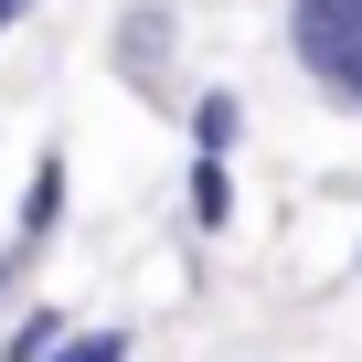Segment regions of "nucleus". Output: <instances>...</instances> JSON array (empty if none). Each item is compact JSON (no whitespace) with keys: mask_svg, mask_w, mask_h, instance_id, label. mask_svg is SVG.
Returning a JSON list of instances; mask_svg holds the SVG:
<instances>
[{"mask_svg":"<svg viewBox=\"0 0 362 362\" xmlns=\"http://www.w3.org/2000/svg\"><path fill=\"white\" fill-rule=\"evenodd\" d=\"M64 330H75V309L33 298V309H11V330H0V362H54V351H64Z\"/></svg>","mask_w":362,"mask_h":362,"instance_id":"obj_6","label":"nucleus"},{"mask_svg":"<svg viewBox=\"0 0 362 362\" xmlns=\"http://www.w3.org/2000/svg\"><path fill=\"white\" fill-rule=\"evenodd\" d=\"M181 214H192V235H224V224H235V160H224V149H192V170H181Z\"/></svg>","mask_w":362,"mask_h":362,"instance_id":"obj_3","label":"nucleus"},{"mask_svg":"<svg viewBox=\"0 0 362 362\" xmlns=\"http://www.w3.org/2000/svg\"><path fill=\"white\" fill-rule=\"evenodd\" d=\"M351 267H362V256H351Z\"/></svg>","mask_w":362,"mask_h":362,"instance_id":"obj_10","label":"nucleus"},{"mask_svg":"<svg viewBox=\"0 0 362 362\" xmlns=\"http://www.w3.org/2000/svg\"><path fill=\"white\" fill-rule=\"evenodd\" d=\"M181 128H192V149H245V96L235 86H203V96H181Z\"/></svg>","mask_w":362,"mask_h":362,"instance_id":"obj_5","label":"nucleus"},{"mask_svg":"<svg viewBox=\"0 0 362 362\" xmlns=\"http://www.w3.org/2000/svg\"><path fill=\"white\" fill-rule=\"evenodd\" d=\"M22 11H33V0H0V43H11V33H22Z\"/></svg>","mask_w":362,"mask_h":362,"instance_id":"obj_9","label":"nucleus"},{"mask_svg":"<svg viewBox=\"0 0 362 362\" xmlns=\"http://www.w3.org/2000/svg\"><path fill=\"white\" fill-rule=\"evenodd\" d=\"M170 54H181L170 0H117V22H107V64L128 75V96H149V107H181V86H170Z\"/></svg>","mask_w":362,"mask_h":362,"instance_id":"obj_2","label":"nucleus"},{"mask_svg":"<svg viewBox=\"0 0 362 362\" xmlns=\"http://www.w3.org/2000/svg\"><path fill=\"white\" fill-rule=\"evenodd\" d=\"M54 224H64V149H43V160H33V181H22V224H11V235L43 256V245H54Z\"/></svg>","mask_w":362,"mask_h":362,"instance_id":"obj_4","label":"nucleus"},{"mask_svg":"<svg viewBox=\"0 0 362 362\" xmlns=\"http://www.w3.org/2000/svg\"><path fill=\"white\" fill-rule=\"evenodd\" d=\"M288 64L362 117V0H288Z\"/></svg>","mask_w":362,"mask_h":362,"instance_id":"obj_1","label":"nucleus"},{"mask_svg":"<svg viewBox=\"0 0 362 362\" xmlns=\"http://www.w3.org/2000/svg\"><path fill=\"white\" fill-rule=\"evenodd\" d=\"M54 362H139V330L128 320H86V330H64Z\"/></svg>","mask_w":362,"mask_h":362,"instance_id":"obj_7","label":"nucleus"},{"mask_svg":"<svg viewBox=\"0 0 362 362\" xmlns=\"http://www.w3.org/2000/svg\"><path fill=\"white\" fill-rule=\"evenodd\" d=\"M22 267H33V245L11 235V245H0V309H11V298H22Z\"/></svg>","mask_w":362,"mask_h":362,"instance_id":"obj_8","label":"nucleus"}]
</instances>
